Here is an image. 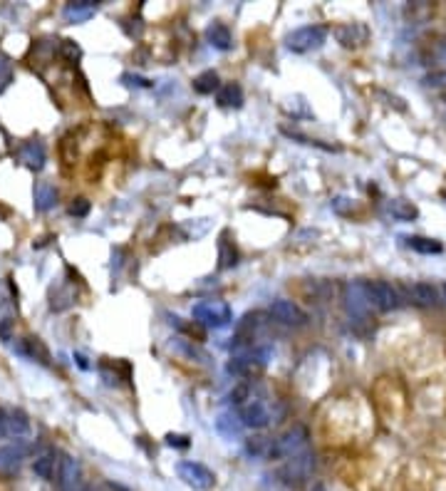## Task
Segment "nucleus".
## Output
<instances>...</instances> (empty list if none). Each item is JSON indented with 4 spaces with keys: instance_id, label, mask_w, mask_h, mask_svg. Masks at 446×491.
Masks as SVG:
<instances>
[{
    "instance_id": "1",
    "label": "nucleus",
    "mask_w": 446,
    "mask_h": 491,
    "mask_svg": "<svg viewBox=\"0 0 446 491\" xmlns=\"http://www.w3.org/2000/svg\"><path fill=\"white\" fill-rule=\"evenodd\" d=\"M194 320L203 327H213V330H221L226 327L231 320H233V311H231L229 303H223V300H201L194 306L191 311Z\"/></svg>"
},
{
    "instance_id": "2",
    "label": "nucleus",
    "mask_w": 446,
    "mask_h": 491,
    "mask_svg": "<svg viewBox=\"0 0 446 491\" xmlns=\"http://www.w3.org/2000/svg\"><path fill=\"white\" fill-rule=\"evenodd\" d=\"M308 429H305L303 425H295L290 427L288 432H285L280 439H275L273 442V452L271 457L275 459H293V457H300V454L308 452Z\"/></svg>"
},
{
    "instance_id": "3",
    "label": "nucleus",
    "mask_w": 446,
    "mask_h": 491,
    "mask_svg": "<svg viewBox=\"0 0 446 491\" xmlns=\"http://www.w3.org/2000/svg\"><path fill=\"white\" fill-rule=\"evenodd\" d=\"M327 38V30L322 25H305V27H298L293 33L285 38V48L290 52H310V50H317Z\"/></svg>"
},
{
    "instance_id": "4",
    "label": "nucleus",
    "mask_w": 446,
    "mask_h": 491,
    "mask_svg": "<svg viewBox=\"0 0 446 491\" xmlns=\"http://www.w3.org/2000/svg\"><path fill=\"white\" fill-rule=\"evenodd\" d=\"M345 306H347L350 315H352L354 320H367V318H370L372 300H370V293H367L365 280L345 285Z\"/></svg>"
},
{
    "instance_id": "5",
    "label": "nucleus",
    "mask_w": 446,
    "mask_h": 491,
    "mask_svg": "<svg viewBox=\"0 0 446 491\" xmlns=\"http://www.w3.org/2000/svg\"><path fill=\"white\" fill-rule=\"evenodd\" d=\"M367 285V293H370V300H372V308L375 311H394V308H399V303H402V295H399V290L394 288L392 283H387V280H365Z\"/></svg>"
},
{
    "instance_id": "6",
    "label": "nucleus",
    "mask_w": 446,
    "mask_h": 491,
    "mask_svg": "<svg viewBox=\"0 0 446 491\" xmlns=\"http://www.w3.org/2000/svg\"><path fill=\"white\" fill-rule=\"evenodd\" d=\"M179 476L184 479V484H189L191 489H196V491H206L213 486V471L206 469V467L199 462H181Z\"/></svg>"
},
{
    "instance_id": "7",
    "label": "nucleus",
    "mask_w": 446,
    "mask_h": 491,
    "mask_svg": "<svg viewBox=\"0 0 446 491\" xmlns=\"http://www.w3.org/2000/svg\"><path fill=\"white\" fill-rule=\"evenodd\" d=\"M27 452H30V444L22 442V439H15V442L0 447V474H15L20 469L22 459L27 457Z\"/></svg>"
},
{
    "instance_id": "8",
    "label": "nucleus",
    "mask_w": 446,
    "mask_h": 491,
    "mask_svg": "<svg viewBox=\"0 0 446 491\" xmlns=\"http://www.w3.org/2000/svg\"><path fill=\"white\" fill-rule=\"evenodd\" d=\"M271 315L275 318V320H280L283 325H293V327H300L308 322V315H305V311L300 306H295L293 300H275L271 306Z\"/></svg>"
},
{
    "instance_id": "9",
    "label": "nucleus",
    "mask_w": 446,
    "mask_h": 491,
    "mask_svg": "<svg viewBox=\"0 0 446 491\" xmlns=\"http://www.w3.org/2000/svg\"><path fill=\"white\" fill-rule=\"evenodd\" d=\"M312 464H315L312 462V454L305 452V454H300V457L288 459V464L280 469V476H283L285 481H295V484H300V481H305L312 474Z\"/></svg>"
},
{
    "instance_id": "10",
    "label": "nucleus",
    "mask_w": 446,
    "mask_h": 491,
    "mask_svg": "<svg viewBox=\"0 0 446 491\" xmlns=\"http://www.w3.org/2000/svg\"><path fill=\"white\" fill-rule=\"evenodd\" d=\"M57 484L62 491H80V462L75 457H60V471H57Z\"/></svg>"
},
{
    "instance_id": "11",
    "label": "nucleus",
    "mask_w": 446,
    "mask_h": 491,
    "mask_svg": "<svg viewBox=\"0 0 446 491\" xmlns=\"http://www.w3.org/2000/svg\"><path fill=\"white\" fill-rule=\"evenodd\" d=\"M0 417H3L6 436H15V439H20L22 434L30 432V422H27V415L22 412V409L6 407V409H0Z\"/></svg>"
},
{
    "instance_id": "12",
    "label": "nucleus",
    "mask_w": 446,
    "mask_h": 491,
    "mask_svg": "<svg viewBox=\"0 0 446 491\" xmlns=\"http://www.w3.org/2000/svg\"><path fill=\"white\" fill-rule=\"evenodd\" d=\"M335 35H338L340 45H345V48H359V45H365L367 40V27L359 25V22H350V25H343L335 30Z\"/></svg>"
},
{
    "instance_id": "13",
    "label": "nucleus",
    "mask_w": 446,
    "mask_h": 491,
    "mask_svg": "<svg viewBox=\"0 0 446 491\" xmlns=\"http://www.w3.org/2000/svg\"><path fill=\"white\" fill-rule=\"evenodd\" d=\"M409 298L414 300V303H419V306H436L441 300V293L439 288H434L431 283H424V280H419V283H412L407 288Z\"/></svg>"
},
{
    "instance_id": "14",
    "label": "nucleus",
    "mask_w": 446,
    "mask_h": 491,
    "mask_svg": "<svg viewBox=\"0 0 446 491\" xmlns=\"http://www.w3.org/2000/svg\"><path fill=\"white\" fill-rule=\"evenodd\" d=\"M94 10H97V3H92V0H75V3H67L62 15L67 22H87L94 15Z\"/></svg>"
},
{
    "instance_id": "15",
    "label": "nucleus",
    "mask_w": 446,
    "mask_h": 491,
    "mask_svg": "<svg viewBox=\"0 0 446 491\" xmlns=\"http://www.w3.org/2000/svg\"><path fill=\"white\" fill-rule=\"evenodd\" d=\"M20 162L25 164L27 169H43L45 166V147L40 142H27L20 149Z\"/></svg>"
},
{
    "instance_id": "16",
    "label": "nucleus",
    "mask_w": 446,
    "mask_h": 491,
    "mask_svg": "<svg viewBox=\"0 0 446 491\" xmlns=\"http://www.w3.org/2000/svg\"><path fill=\"white\" fill-rule=\"evenodd\" d=\"M33 471L40 476V479L50 481L57 476V471H60V459H55V452H45L40 454L38 459H35L33 464Z\"/></svg>"
},
{
    "instance_id": "17",
    "label": "nucleus",
    "mask_w": 446,
    "mask_h": 491,
    "mask_svg": "<svg viewBox=\"0 0 446 491\" xmlns=\"http://www.w3.org/2000/svg\"><path fill=\"white\" fill-rule=\"evenodd\" d=\"M57 204V189L50 181H40L35 186V208L38 211H50Z\"/></svg>"
},
{
    "instance_id": "18",
    "label": "nucleus",
    "mask_w": 446,
    "mask_h": 491,
    "mask_svg": "<svg viewBox=\"0 0 446 491\" xmlns=\"http://www.w3.org/2000/svg\"><path fill=\"white\" fill-rule=\"evenodd\" d=\"M206 40L216 50H231V45H233L231 30L226 25H221V22H213V25L206 27Z\"/></svg>"
},
{
    "instance_id": "19",
    "label": "nucleus",
    "mask_w": 446,
    "mask_h": 491,
    "mask_svg": "<svg viewBox=\"0 0 446 491\" xmlns=\"http://www.w3.org/2000/svg\"><path fill=\"white\" fill-rule=\"evenodd\" d=\"M216 99L221 107H240L243 104V90H240L238 82H229L216 92Z\"/></svg>"
},
{
    "instance_id": "20",
    "label": "nucleus",
    "mask_w": 446,
    "mask_h": 491,
    "mask_svg": "<svg viewBox=\"0 0 446 491\" xmlns=\"http://www.w3.org/2000/svg\"><path fill=\"white\" fill-rule=\"evenodd\" d=\"M387 211L392 213V218H397V221H414V218L419 216L417 206L412 201H404V199H392V201L387 204Z\"/></svg>"
},
{
    "instance_id": "21",
    "label": "nucleus",
    "mask_w": 446,
    "mask_h": 491,
    "mask_svg": "<svg viewBox=\"0 0 446 491\" xmlns=\"http://www.w3.org/2000/svg\"><path fill=\"white\" fill-rule=\"evenodd\" d=\"M407 241V246L412 248V251H417V253H424V256H431V253H441L444 251V246L439 243L436 239H426V236H409V239H404Z\"/></svg>"
},
{
    "instance_id": "22",
    "label": "nucleus",
    "mask_w": 446,
    "mask_h": 491,
    "mask_svg": "<svg viewBox=\"0 0 446 491\" xmlns=\"http://www.w3.org/2000/svg\"><path fill=\"white\" fill-rule=\"evenodd\" d=\"M194 90H196L199 94H211V92H216V90H221V85H218V75L213 70L201 72V75L194 80Z\"/></svg>"
},
{
    "instance_id": "23",
    "label": "nucleus",
    "mask_w": 446,
    "mask_h": 491,
    "mask_svg": "<svg viewBox=\"0 0 446 491\" xmlns=\"http://www.w3.org/2000/svg\"><path fill=\"white\" fill-rule=\"evenodd\" d=\"M216 427H218V432H221V434H226V436H231V439H233L236 434H238L240 432V427H243V422H240V417L238 415H221L216 420Z\"/></svg>"
},
{
    "instance_id": "24",
    "label": "nucleus",
    "mask_w": 446,
    "mask_h": 491,
    "mask_svg": "<svg viewBox=\"0 0 446 491\" xmlns=\"http://www.w3.org/2000/svg\"><path fill=\"white\" fill-rule=\"evenodd\" d=\"M238 263V253H236V248L231 243H226L223 241L221 243V268H231Z\"/></svg>"
},
{
    "instance_id": "25",
    "label": "nucleus",
    "mask_w": 446,
    "mask_h": 491,
    "mask_svg": "<svg viewBox=\"0 0 446 491\" xmlns=\"http://www.w3.org/2000/svg\"><path fill=\"white\" fill-rule=\"evenodd\" d=\"M13 77V65L10 60H8L6 55H0V92L8 87V82H10Z\"/></svg>"
},
{
    "instance_id": "26",
    "label": "nucleus",
    "mask_w": 446,
    "mask_h": 491,
    "mask_svg": "<svg viewBox=\"0 0 446 491\" xmlns=\"http://www.w3.org/2000/svg\"><path fill=\"white\" fill-rule=\"evenodd\" d=\"M67 211H70L72 216H87V213H89V201H87V199H77V201L70 204Z\"/></svg>"
},
{
    "instance_id": "27",
    "label": "nucleus",
    "mask_w": 446,
    "mask_h": 491,
    "mask_svg": "<svg viewBox=\"0 0 446 491\" xmlns=\"http://www.w3.org/2000/svg\"><path fill=\"white\" fill-rule=\"evenodd\" d=\"M166 444H169V447L186 449V447H189V436H184V434H166Z\"/></svg>"
},
{
    "instance_id": "28",
    "label": "nucleus",
    "mask_w": 446,
    "mask_h": 491,
    "mask_svg": "<svg viewBox=\"0 0 446 491\" xmlns=\"http://www.w3.org/2000/svg\"><path fill=\"white\" fill-rule=\"evenodd\" d=\"M424 82H426V85H431V87H439V85H446V72H436V75H429Z\"/></svg>"
},
{
    "instance_id": "29",
    "label": "nucleus",
    "mask_w": 446,
    "mask_h": 491,
    "mask_svg": "<svg viewBox=\"0 0 446 491\" xmlns=\"http://www.w3.org/2000/svg\"><path fill=\"white\" fill-rule=\"evenodd\" d=\"M439 62H444V65H446V48H444V50H441V52H439Z\"/></svg>"
},
{
    "instance_id": "30",
    "label": "nucleus",
    "mask_w": 446,
    "mask_h": 491,
    "mask_svg": "<svg viewBox=\"0 0 446 491\" xmlns=\"http://www.w3.org/2000/svg\"><path fill=\"white\" fill-rule=\"evenodd\" d=\"M439 293H441V300H446V283H444V285H441V288H439Z\"/></svg>"
},
{
    "instance_id": "31",
    "label": "nucleus",
    "mask_w": 446,
    "mask_h": 491,
    "mask_svg": "<svg viewBox=\"0 0 446 491\" xmlns=\"http://www.w3.org/2000/svg\"><path fill=\"white\" fill-rule=\"evenodd\" d=\"M0 436H6V429H3V417H0Z\"/></svg>"
},
{
    "instance_id": "32",
    "label": "nucleus",
    "mask_w": 446,
    "mask_h": 491,
    "mask_svg": "<svg viewBox=\"0 0 446 491\" xmlns=\"http://www.w3.org/2000/svg\"><path fill=\"white\" fill-rule=\"evenodd\" d=\"M444 102H446V92H444Z\"/></svg>"
},
{
    "instance_id": "33",
    "label": "nucleus",
    "mask_w": 446,
    "mask_h": 491,
    "mask_svg": "<svg viewBox=\"0 0 446 491\" xmlns=\"http://www.w3.org/2000/svg\"><path fill=\"white\" fill-rule=\"evenodd\" d=\"M80 491H87V489H80Z\"/></svg>"
},
{
    "instance_id": "34",
    "label": "nucleus",
    "mask_w": 446,
    "mask_h": 491,
    "mask_svg": "<svg viewBox=\"0 0 446 491\" xmlns=\"http://www.w3.org/2000/svg\"><path fill=\"white\" fill-rule=\"evenodd\" d=\"M444 199H446V194H444Z\"/></svg>"
}]
</instances>
